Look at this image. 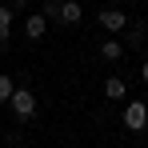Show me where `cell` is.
<instances>
[{
  "mask_svg": "<svg viewBox=\"0 0 148 148\" xmlns=\"http://www.w3.org/2000/svg\"><path fill=\"white\" fill-rule=\"evenodd\" d=\"M120 44H132V48H140L144 44V28H132V32H124V40Z\"/></svg>",
  "mask_w": 148,
  "mask_h": 148,
  "instance_id": "obj_10",
  "label": "cell"
},
{
  "mask_svg": "<svg viewBox=\"0 0 148 148\" xmlns=\"http://www.w3.org/2000/svg\"><path fill=\"white\" fill-rule=\"evenodd\" d=\"M20 4H24V0H8V8H20Z\"/></svg>",
  "mask_w": 148,
  "mask_h": 148,
  "instance_id": "obj_13",
  "label": "cell"
},
{
  "mask_svg": "<svg viewBox=\"0 0 148 148\" xmlns=\"http://www.w3.org/2000/svg\"><path fill=\"white\" fill-rule=\"evenodd\" d=\"M16 92V84H12V76H4L0 72V104H8V96Z\"/></svg>",
  "mask_w": 148,
  "mask_h": 148,
  "instance_id": "obj_9",
  "label": "cell"
},
{
  "mask_svg": "<svg viewBox=\"0 0 148 148\" xmlns=\"http://www.w3.org/2000/svg\"><path fill=\"white\" fill-rule=\"evenodd\" d=\"M100 56H104V60H120L124 44H120V40H104V44H100Z\"/></svg>",
  "mask_w": 148,
  "mask_h": 148,
  "instance_id": "obj_7",
  "label": "cell"
},
{
  "mask_svg": "<svg viewBox=\"0 0 148 148\" xmlns=\"http://www.w3.org/2000/svg\"><path fill=\"white\" fill-rule=\"evenodd\" d=\"M84 20V4L80 0H60V24H80Z\"/></svg>",
  "mask_w": 148,
  "mask_h": 148,
  "instance_id": "obj_4",
  "label": "cell"
},
{
  "mask_svg": "<svg viewBox=\"0 0 148 148\" xmlns=\"http://www.w3.org/2000/svg\"><path fill=\"white\" fill-rule=\"evenodd\" d=\"M124 92H128V84L120 76H108L104 80V100H124Z\"/></svg>",
  "mask_w": 148,
  "mask_h": 148,
  "instance_id": "obj_6",
  "label": "cell"
},
{
  "mask_svg": "<svg viewBox=\"0 0 148 148\" xmlns=\"http://www.w3.org/2000/svg\"><path fill=\"white\" fill-rule=\"evenodd\" d=\"M140 80H144V84H148V60H144V64H140Z\"/></svg>",
  "mask_w": 148,
  "mask_h": 148,
  "instance_id": "obj_12",
  "label": "cell"
},
{
  "mask_svg": "<svg viewBox=\"0 0 148 148\" xmlns=\"http://www.w3.org/2000/svg\"><path fill=\"white\" fill-rule=\"evenodd\" d=\"M44 20H60V0H44Z\"/></svg>",
  "mask_w": 148,
  "mask_h": 148,
  "instance_id": "obj_11",
  "label": "cell"
},
{
  "mask_svg": "<svg viewBox=\"0 0 148 148\" xmlns=\"http://www.w3.org/2000/svg\"><path fill=\"white\" fill-rule=\"evenodd\" d=\"M100 28L104 32H124L128 28V16H124L120 8H100Z\"/></svg>",
  "mask_w": 148,
  "mask_h": 148,
  "instance_id": "obj_3",
  "label": "cell"
},
{
  "mask_svg": "<svg viewBox=\"0 0 148 148\" xmlns=\"http://www.w3.org/2000/svg\"><path fill=\"white\" fill-rule=\"evenodd\" d=\"M44 32H48V20H44V16H28L24 20V36L28 40H40Z\"/></svg>",
  "mask_w": 148,
  "mask_h": 148,
  "instance_id": "obj_5",
  "label": "cell"
},
{
  "mask_svg": "<svg viewBox=\"0 0 148 148\" xmlns=\"http://www.w3.org/2000/svg\"><path fill=\"white\" fill-rule=\"evenodd\" d=\"M8 28H12V8L0 4V44H8Z\"/></svg>",
  "mask_w": 148,
  "mask_h": 148,
  "instance_id": "obj_8",
  "label": "cell"
},
{
  "mask_svg": "<svg viewBox=\"0 0 148 148\" xmlns=\"http://www.w3.org/2000/svg\"><path fill=\"white\" fill-rule=\"evenodd\" d=\"M8 104H12V112H16V120H32V116H36V92H32V88H20V84H16V92L8 96Z\"/></svg>",
  "mask_w": 148,
  "mask_h": 148,
  "instance_id": "obj_1",
  "label": "cell"
},
{
  "mask_svg": "<svg viewBox=\"0 0 148 148\" xmlns=\"http://www.w3.org/2000/svg\"><path fill=\"white\" fill-rule=\"evenodd\" d=\"M124 128H132V132H144V128H148V104H144V100L124 104Z\"/></svg>",
  "mask_w": 148,
  "mask_h": 148,
  "instance_id": "obj_2",
  "label": "cell"
}]
</instances>
